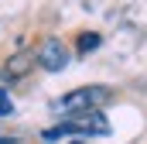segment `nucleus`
Wrapping results in <instances>:
<instances>
[{
    "mask_svg": "<svg viewBox=\"0 0 147 144\" xmlns=\"http://www.w3.org/2000/svg\"><path fill=\"white\" fill-rule=\"evenodd\" d=\"M10 113H14V100L7 89H0V117H10Z\"/></svg>",
    "mask_w": 147,
    "mask_h": 144,
    "instance_id": "423d86ee",
    "label": "nucleus"
},
{
    "mask_svg": "<svg viewBox=\"0 0 147 144\" xmlns=\"http://www.w3.org/2000/svg\"><path fill=\"white\" fill-rule=\"evenodd\" d=\"M28 65H31V55H14V58H10V62H7V75H24V72H28Z\"/></svg>",
    "mask_w": 147,
    "mask_h": 144,
    "instance_id": "20e7f679",
    "label": "nucleus"
},
{
    "mask_svg": "<svg viewBox=\"0 0 147 144\" xmlns=\"http://www.w3.org/2000/svg\"><path fill=\"white\" fill-rule=\"evenodd\" d=\"M0 144H17V141H10V137H0Z\"/></svg>",
    "mask_w": 147,
    "mask_h": 144,
    "instance_id": "0eeeda50",
    "label": "nucleus"
},
{
    "mask_svg": "<svg viewBox=\"0 0 147 144\" xmlns=\"http://www.w3.org/2000/svg\"><path fill=\"white\" fill-rule=\"evenodd\" d=\"M92 48H99V35H92V31L79 35V52H92Z\"/></svg>",
    "mask_w": 147,
    "mask_h": 144,
    "instance_id": "39448f33",
    "label": "nucleus"
},
{
    "mask_svg": "<svg viewBox=\"0 0 147 144\" xmlns=\"http://www.w3.org/2000/svg\"><path fill=\"white\" fill-rule=\"evenodd\" d=\"M110 93H106V86H79L72 93H65L62 100H55V113H86V110H92L96 103H103Z\"/></svg>",
    "mask_w": 147,
    "mask_h": 144,
    "instance_id": "f03ea898",
    "label": "nucleus"
},
{
    "mask_svg": "<svg viewBox=\"0 0 147 144\" xmlns=\"http://www.w3.org/2000/svg\"><path fill=\"white\" fill-rule=\"evenodd\" d=\"M69 134H92V137H103V134H110V120H106L103 113L86 110V113H75L69 124L48 127V130H45V141H58V137H69Z\"/></svg>",
    "mask_w": 147,
    "mask_h": 144,
    "instance_id": "f257e3e1",
    "label": "nucleus"
},
{
    "mask_svg": "<svg viewBox=\"0 0 147 144\" xmlns=\"http://www.w3.org/2000/svg\"><path fill=\"white\" fill-rule=\"evenodd\" d=\"M38 65L48 72H62L69 65V48L58 41V38H45L41 48H38Z\"/></svg>",
    "mask_w": 147,
    "mask_h": 144,
    "instance_id": "7ed1b4c3",
    "label": "nucleus"
}]
</instances>
